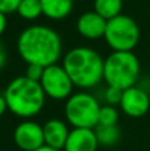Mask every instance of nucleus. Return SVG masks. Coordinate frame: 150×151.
I'll list each match as a JSON object with an SVG mask.
<instances>
[{
	"mask_svg": "<svg viewBox=\"0 0 150 151\" xmlns=\"http://www.w3.org/2000/svg\"><path fill=\"white\" fill-rule=\"evenodd\" d=\"M140 37V25L130 16L121 13L106 21L104 40L113 52H133Z\"/></svg>",
	"mask_w": 150,
	"mask_h": 151,
	"instance_id": "39448f33",
	"label": "nucleus"
},
{
	"mask_svg": "<svg viewBox=\"0 0 150 151\" xmlns=\"http://www.w3.org/2000/svg\"><path fill=\"white\" fill-rule=\"evenodd\" d=\"M5 64H7V50L3 42L0 41V70L5 66Z\"/></svg>",
	"mask_w": 150,
	"mask_h": 151,
	"instance_id": "412c9836",
	"label": "nucleus"
},
{
	"mask_svg": "<svg viewBox=\"0 0 150 151\" xmlns=\"http://www.w3.org/2000/svg\"><path fill=\"white\" fill-rule=\"evenodd\" d=\"M19 56L27 65L47 68L58 64L63 58V40L53 28L43 24H33L20 32L16 41Z\"/></svg>",
	"mask_w": 150,
	"mask_h": 151,
	"instance_id": "f257e3e1",
	"label": "nucleus"
},
{
	"mask_svg": "<svg viewBox=\"0 0 150 151\" xmlns=\"http://www.w3.org/2000/svg\"><path fill=\"white\" fill-rule=\"evenodd\" d=\"M106 21L94 11H88L79 16L76 21V29L81 37L87 40L104 39L106 29Z\"/></svg>",
	"mask_w": 150,
	"mask_h": 151,
	"instance_id": "9d476101",
	"label": "nucleus"
},
{
	"mask_svg": "<svg viewBox=\"0 0 150 151\" xmlns=\"http://www.w3.org/2000/svg\"><path fill=\"white\" fill-rule=\"evenodd\" d=\"M105 58L89 47H76L63 56L64 69L76 88L92 89L104 81Z\"/></svg>",
	"mask_w": 150,
	"mask_h": 151,
	"instance_id": "f03ea898",
	"label": "nucleus"
},
{
	"mask_svg": "<svg viewBox=\"0 0 150 151\" xmlns=\"http://www.w3.org/2000/svg\"><path fill=\"white\" fill-rule=\"evenodd\" d=\"M120 109L132 118L144 117L150 109V96L145 89L134 85L122 91Z\"/></svg>",
	"mask_w": 150,
	"mask_h": 151,
	"instance_id": "6e6552de",
	"label": "nucleus"
},
{
	"mask_svg": "<svg viewBox=\"0 0 150 151\" xmlns=\"http://www.w3.org/2000/svg\"><path fill=\"white\" fill-rule=\"evenodd\" d=\"M16 13L27 21L36 20L43 15L41 3L40 0H21Z\"/></svg>",
	"mask_w": 150,
	"mask_h": 151,
	"instance_id": "dca6fc26",
	"label": "nucleus"
},
{
	"mask_svg": "<svg viewBox=\"0 0 150 151\" xmlns=\"http://www.w3.org/2000/svg\"><path fill=\"white\" fill-rule=\"evenodd\" d=\"M43 16L50 20H64L73 11V0H40Z\"/></svg>",
	"mask_w": 150,
	"mask_h": 151,
	"instance_id": "ddd939ff",
	"label": "nucleus"
},
{
	"mask_svg": "<svg viewBox=\"0 0 150 151\" xmlns=\"http://www.w3.org/2000/svg\"><path fill=\"white\" fill-rule=\"evenodd\" d=\"M8 110V106H7V102H5V98L3 94H0V118L4 115V113Z\"/></svg>",
	"mask_w": 150,
	"mask_h": 151,
	"instance_id": "5701e85b",
	"label": "nucleus"
},
{
	"mask_svg": "<svg viewBox=\"0 0 150 151\" xmlns=\"http://www.w3.org/2000/svg\"><path fill=\"white\" fill-rule=\"evenodd\" d=\"M122 91L121 89L114 88V86H108L105 89L104 93V98L106 101V105H112V106H117L121 102V97H122Z\"/></svg>",
	"mask_w": 150,
	"mask_h": 151,
	"instance_id": "a211bd4d",
	"label": "nucleus"
},
{
	"mask_svg": "<svg viewBox=\"0 0 150 151\" xmlns=\"http://www.w3.org/2000/svg\"><path fill=\"white\" fill-rule=\"evenodd\" d=\"M8 110L24 119L37 115L45 106L47 96L40 82L28 78L27 76H19L9 81L4 93Z\"/></svg>",
	"mask_w": 150,
	"mask_h": 151,
	"instance_id": "7ed1b4c3",
	"label": "nucleus"
},
{
	"mask_svg": "<svg viewBox=\"0 0 150 151\" xmlns=\"http://www.w3.org/2000/svg\"><path fill=\"white\" fill-rule=\"evenodd\" d=\"M40 85L47 98H52L55 101H66L73 94L74 88L71 77L61 64H53L44 68Z\"/></svg>",
	"mask_w": 150,
	"mask_h": 151,
	"instance_id": "0eeeda50",
	"label": "nucleus"
},
{
	"mask_svg": "<svg viewBox=\"0 0 150 151\" xmlns=\"http://www.w3.org/2000/svg\"><path fill=\"white\" fill-rule=\"evenodd\" d=\"M120 113L116 106L112 105H104L100 107L98 113V125L102 126H116L118 123Z\"/></svg>",
	"mask_w": 150,
	"mask_h": 151,
	"instance_id": "f3484780",
	"label": "nucleus"
},
{
	"mask_svg": "<svg viewBox=\"0 0 150 151\" xmlns=\"http://www.w3.org/2000/svg\"><path fill=\"white\" fill-rule=\"evenodd\" d=\"M43 73H44V68L40 65H27V70H25V74L28 78H31V80L33 81H37V82H40V80H41L43 77Z\"/></svg>",
	"mask_w": 150,
	"mask_h": 151,
	"instance_id": "aec40b11",
	"label": "nucleus"
},
{
	"mask_svg": "<svg viewBox=\"0 0 150 151\" xmlns=\"http://www.w3.org/2000/svg\"><path fill=\"white\" fill-rule=\"evenodd\" d=\"M7 29V15L0 12V36L5 32Z\"/></svg>",
	"mask_w": 150,
	"mask_h": 151,
	"instance_id": "4be33fe9",
	"label": "nucleus"
},
{
	"mask_svg": "<svg viewBox=\"0 0 150 151\" xmlns=\"http://www.w3.org/2000/svg\"><path fill=\"white\" fill-rule=\"evenodd\" d=\"M141 64L133 52H112L104 61V81L121 90L137 85Z\"/></svg>",
	"mask_w": 150,
	"mask_h": 151,
	"instance_id": "20e7f679",
	"label": "nucleus"
},
{
	"mask_svg": "<svg viewBox=\"0 0 150 151\" xmlns=\"http://www.w3.org/2000/svg\"><path fill=\"white\" fill-rule=\"evenodd\" d=\"M20 1L21 0H0V12L4 15L16 13Z\"/></svg>",
	"mask_w": 150,
	"mask_h": 151,
	"instance_id": "6ab92c4d",
	"label": "nucleus"
},
{
	"mask_svg": "<svg viewBox=\"0 0 150 151\" xmlns=\"http://www.w3.org/2000/svg\"><path fill=\"white\" fill-rule=\"evenodd\" d=\"M13 141L23 151H35L44 143L43 126L35 121L25 119L16 126L13 131Z\"/></svg>",
	"mask_w": 150,
	"mask_h": 151,
	"instance_id": "1a4fd4ad",
	"label": "nucleus"
},
{
	"mask_svg": "<svg viewBox=\"0 0 150 151\" xmlns=\"http://www.w3.org/2000/svg\"><path fill=\"white\" fill-rule=\"evenodd\" d=\"M98 146L94 129H72L64 151H97Z\"/></svg>",
	"mask_w": 150,
	"mask_h": 151,
	"instance_id": "9b49d317",
	"label": "nucleus"
},
{
	"mask_svg": "<svg viewBox=\"0 0 150 151\" xmlns=\"http://www.w3.org/2000/svg\"><path fill=\"white\" fill-rule=\"evenodd\" d=\"M122 0H93V11L102 16L105 20L116 17L122 13Z\"/></svg>",
	"mask_w": 150,
	"mask_h": 151,
	"instance_id": "4468645a",
	"label": "nucleus"
},
{
	"mask_svg": "<svg viewBox=\"0 0 150 151\" xmlns=\"http://www.w3.org/2000/svg\"><path fill=\"white\" fill-rule=\"evenodd\" d=\"M35 151H61V150L53 149V147H50V146H47V145H43L41 147H39V149H37V150H35Z\"/></svg>",
	"mask_w": 150,
	"mask_h": 151,
	"instance_id": "b1692460",
	"label": "nucleus"
},
{
	"mask_svg": "<svg viewBox=\"0 0 150 151\" xmlns=\"http://www.w3.org/2000/svg\"><path fill=\"white\" fill-rule=\"evenodd\" d=\"M69 129L64 121L58 118L48 119L43 125V133H44V143L53 149L64 150L66 139L69 135Z\"/></svg>",
	"mask_w": 150,
	"mask_h": 151,
	"instance_id": "f8f14e48",
	"label": "nucleus"
},
{
	"mask_svg": "<svg viewBox=\"0 0 150 151\" xmlns=\"http://www.w3.org/2000/svg\"><path fill=\"white\" fill-rule=\"evenodd\" d=\"M100 107V102L93 94L77 91L65 101L64 113L73 129H96L98 125Z\"/></svg>",
	"mask_w": 150,
	"mask_h": 151,
	"instance_id": "423d86ee",
	"label": "nucleus"
},
{
	"mask_svg": "<svg viewBox=\"0 0 150 151\" xmlns=\"http://www.w3.org/2000/svg\"><path fill=\"white\" fill-rule=\"evenodd\" d=\"M96 137L100 146L104 147H113L121 139V130L118 126H102L97 125L94 129Z\"/></svg>",
	"mask_w": 150,
	"mask_h": 151,
	"instance_id": "2eb2a0df",
	"label": "nucleus"
}]
</instances>
